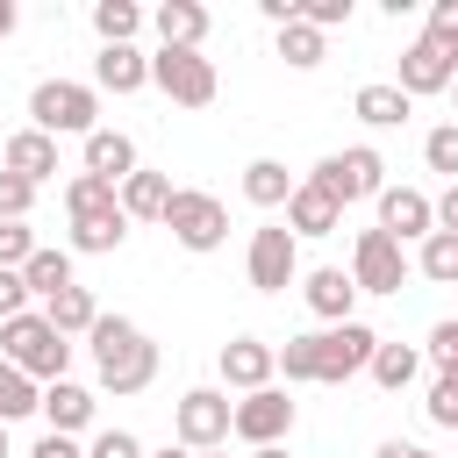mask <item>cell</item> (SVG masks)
<instances>
[{
    "mask_svg": "<svg viewBox=\"0 0 458 458\" xmlns=\"http://www.w3.org/2000/svg\"><path fill=\"white\" fill-rule=\"evenodd\" d=\"M86 344H93V372H100L107 394H143V386L157 379V344H150L129 315H100V322L86 329Z\"/></svg>",
    "mask_w": 458,
    "mask_h": 458,
    "instance_id": "obj_1",
    "label": "cell"
},
{
    "mask_svg": "<svg viewBox=\"0 0 458 458\" xmlns=\"http://www.w3.org/2000/svg\"><path fill=\"white\" fill-rule=\"evenodd\" d=\"M0 358L14 365V372H29V379H64V365H72V344L29 308V315H14V322H0Z\"/></svg>",
    "mask_w": 458,
    "mask_h": 458,
    "instance_id": "obj_2",
    "label": "cell"
},
{
    "mask_svg": "<svg viewBox=\"0 0 458 458\" xmlns=\"http://www.w3.org/2000/svg\"><path fill=\"white\" fill-rule=\"evenodd\" d=\"M93 114H100V93L79 86V79H43L29 93V122L57 143V136H93Z\"/></svg>",
    "mask_w": 458,
    "mask_h": 458,
    "instance_id": "obj_3",
    "label": "cell"
},
{
    "mask_svg": "<svg viewBox=\"0 0 458 458\" xmlns=\"http://www.w3.org/2000/svg\"><path fill=\"white\" fill-rule=\"evenodd\" d=\"M308 186H322L336 208H351V200H379L386 165H379V150H372V143H351V150H329V157L315 165V179H308Z\"/></svg>",
    "mask_w": 458,
    "mask_h": 458,
    "instance_id": "obj_4",
    "label": "cell"
},
{
    "mask_svg": "<svg viewBox=\"0 0 458 458\" xmlns=\"http://www.w3.org/2000/svg\"><path fill=\"white\" fill-rule=\"evenodd\" d=\"M165 229L186 243V250H222L229 236V208L215 193H193V186H172V208H165Z\"/></svg>",
    "mask_w": 458,
    "mask_h": 458,
    "instance_id": "obj_5",
    "label": "cell"
},
{
    "mask_svg": "<svg viewBox=\"0 0 458 458\" xmlns=\"http://www.w3.org/2000/svg\"><path fill=\"white\" fill-rule=\"evenodd\" d=\"M243 272H250V286H258V293H286V286H293V272H301L293 229H286V222H265V229H250Z\"/></svg>",
    "mask_w": 458,
    "mask_h": 458,
    "instance_id": "obj_6",
    "label": "cell"
},
{
    "mask_svg": "<svg viewBox=\"0 0 458 458\" xmlns=\"http://www.w3.org/2000/svg\"><path fill=\"white\" fill-rule=\"evenodd\" d=\"M401 279H408V250L386 229H358V243H351V286L358 293H401Z\"/></svg>",
    "mask_w": 458,
    "mask_h": 458,
    "instance_id": "obj_7",
    "label": "cell"
},
{
    "mask_svg": "<svg viewBox=\"0 0 458 458\" xmlns=\"http://www.w3.org/2000/svg\"><path fill=\"white\" fill-rule=\"evenodd\" d=\"M150 86L165 100H179V107H208L215 100V64L200 50H157L150 57Z\"/></svg>",
    "mask_w": 458,
    "mask_h": 458,
    "instance_id": "obj_8",
    "label": "cell"
},
{
    "mask_svg": "<svg viewBox=\"0 0 458 458\" xmlns=\"http://www.w3.org/2000/svg\"><path fill=\"white\" fill-rule=\"evenodd\" d=\"M372 351H379V336H372L365 322H336V329L315 336V379H322V386H344L351 372L372 365Z\"/></svg>",
    "mask_w": 458,
    "mask_h": 458,
    "instance_id": "obj_9",
    "label": "cell"
},
{
    "mask_svg": "<svg viewBox=\"0 0 458 458\" xmlns=\"http://www.w3.org/2000/svg\"><path fill=\"white\" fill-rule=\"evenodd\" d=\"M286 429H293V401H286L279 386H258V394H243V401L229 408V437H243L250 451L279 444Z\"/></svg>",
    "mask_w": 458,
    "mask_h": 458,
    "instance_id": "obj_10",
    "label": "cell"
},
{
    "mask_svg": "<svg viewBox=\"0 0 458 458\" xmlns=\"http://www.w3.org/2000/svg\"><path fill=\"white\" fill-rule=\"evenodd\" d=\"M229 394H215V386H193V394H179V415H172V429H179V444L186 451H215L222 437H229Z\"/></svg>",
    "mask_w": 458,
    "mask_h": 458,
    "instance_id": "obj_11",
    "label": "cell"
},
{
    "mask_svg": "<svg viewBox=\"0 0 458 458\" xmlns=\"http://www.w3.org/2000/svg\"><path fill=\"white\" fill-rule=\"evenodd\" d=\"M451 79H458V57H451L444 43H429V36H415V43L401 50V79H394V86H401L408 100H415V93H444Z\"/></svg>",
    "mask_w": 458,
    "mask_h": 458,
    "instance_id": "obj_12",
    "label": "cell"
},
{
    "mask_svg": "<svg viewBox=\"0 0 458 458\" xmlns=\"http://www.w3.org/2000/svg\"><path fill=\"white\" fill-rule=\"evenodd\" d=\"M429 222H437L429 193H415V186H379V229H386L394 243H408V236H429Z\"/></svg>",
    "mask_w": 458,
    "mask_h": 458,
    "instance_id": "obj_13",
    "label": "cell"
},
{
    "mask_svg": "<svg viewBox=\"0 0 458 458\" xmlns=\"http://www.w3.org/2000/svg\"><path fill=\"white\" fill-rule=\"evenodd\" d=\"M136 86H150V57H143L136 43H100V57H93V93H136Z\"/></svg>",
    "mask_w": 458,
    "mask_h": 458,
    "instance_id": "obj_14",
    "label": "cell"
},
{
    "mask_svg": "<svg viewBox=\"0 0 458 458\" xmlns=\"http://www.w3.org/2000/svg\"><path fill=\"white\" fill-rule=\"evenodd\" d=\"M272 372H279L272 344H258V336H229V344H222V379H229V386L258 394V386H272Z\"/></svg>",
    "mask_w": 458,
    "mask_h": 458,
    "instance_id": "obj_15",
    "label": "cell"
},
{
    "mask_svg": "<svg viewBox=\"0 0 458 458\" xmlns=\"http://www.w3.org/2000/svg\"><path fill=\"white\" fill-rule=\"evenodd\" d=\"M150 29H157V50H200L208 7H200V0H165V7L150 14Z\"/></svg>",
    "mask_w": 458,
    "mask_h": 458,
    "instance_id": "obj_16",
    "label": "cell"
},
{
    "mask_svg": "<svg viewBox=\"0 0 458 458\" xmlns=\"http://www.w3.org/2000/svg\"><path fill=\"white\" fill-rule=\"evenodd\" d=\"M0 172H14V179H29V186H36V179H50V172H57V143H50L43 129H21V136H7V143H0Z\"/></svg>",
    "mask_w": 458,
    "mask_h": 458,
    "instance_id": "obj_17",
    "label": "cell"
},
{
    "mask_svg": "<svg viewBox=\"0 0 458 458\" xmlns=\"http://www.w3.org/2000/svg\"><path fill=\"white\" fill-rule=\"evenodd\" d=\"M286 229H293V236H336V229H344V208H336L322 186H293V193H286Z\"/></svg>",
    "mask_w": 458,
    "mask_h": 458,
    "instance_id": "obj_18",
    "label": "cell"
},
{
    "mask_svg": "<svg viewBox=\"0 0 458 458\" xmlns=\"http://www.w3.org/2000/svg\"><path fill=\"white\" fill-rule=\"evenodd\" d=\"M301 293H308V308H315L329 329H336V322H351V301H358V286H351V272H344V265H315Z\"/></svg>",
    "mask_w": 458,
    "mask_h": 458,
    "instance_id": "obj_19",
    "label": "cell"
},
{
    "mask_svg": "<svg viewBox=\"0 0 458 458\" xmlns=\"http://www.w3.org/2000/svg\"><path fill=\"white\" fill-rule=\"evenodd\" d=\"M36 408H43V422H50L57 437H79V429H93V394H86V386H72V379H50Z\"/></svg>",
    "mask_w": 458,
    "mask_h": 458,
    "instance_id": "obj_20",
    "label": "cell"
},
{
    "mask_svg": "<svg viewBox=\"0 0 458 458\" xmlns=\"http://www.w3.org/2000/svg\"><path fill=\"white\" fill-rule=\"evenodd\" d=\"M86 172L107 179V186H122V179L136 172V143H129L122 129H93V136H86Z\"/></svg>",
    "mask_w": 458,
    "mask_h": 458,
    "instance_id": "obj_21",
    "label": "cell"
},
{
    "mask_svg": "<svg viewBox=\"0 0 458 458\" xmlns=\"http://www.w3.org/2000/svg\"><path fill=\"white\" fill-rule=\"evenodd\" d=\"M165 208H172V179L136 165V172L122 179V215H129V222H165Z\"/></svg>",
    "mask_w": 458,
    "mask_h": 458,
    "instance_id": "obj_22",
    "label": "cell"
},
{
    "mask_svg": "<svg viewBox=\"0 0 458 458\" xmlns=\"http://www.w3.org/2000/svg\"><path fill=\"white\" fill-rule=\"evenodd\" d=\"M286 193H293V172L279 157H250L243 165V200L250 208H286Z\"/></svg>",
    "mask_w": 458,
    "mask_h": 458,
    "instance_id": "obj_23",
    "label": "cell"
},
{
    "mask_svg": "<svg viewBox=\"0 0 458 458\" xmlns=\"http://www.w3.org/2000/svg\"><path fill=\"white\" fill-rule=\"evenodd\" d=\"M43 322H50L57 336H86V329L100 322V301H93L86 286H64V293H50V308H43Z\"/></svg>",
    "mask_w": 458,
    "mask_h": 458,
    "instance_id": "obj_24",
    "label": "cell"
},
{
    "mask_svg": "<svg viewBox=\"0 0 458 458\" xmlns=\"http://www.w3.org/2000/svg\"><path fill=\"white\" fill-rule=\"evenodd\" d=\"M358 122H372V129H401L408 122V93L401 86H386V79H372V86H358Z\"/></svg>",
    "mask_w": 458,
    "mask_h": 458,
    "instance_id": "obj_25",
    "label": "cell"
},
{
    "mask_svg": "<svg viewBox=\"0 0 458 458\" xmlns=\"http://www.w3.org/2000/svg\"><path fill=\"white\" fill-rule=\"evenodd\" d=\"M64 208H72V222H86V215H114V208H122V186H107V179L79 172V179L64 186Z\"/></svg>",
    "mask_w": 458,
    "mask_h": 458,
    "instance_id": "obj_26",
    "label": "cell"
},
{
    "mask_svg": "<svg viewBox=\"0 0 458 458\" xmlns=\"http://www.w3.org/2000/svg\"><path fill=\"white\" fill-rule=\"evenodd\" d=\"M21 279H29V293H43V301L64 293V286H72V250H43V243H36L29 265H21Z\"/></svg>",
    "mask_w": 458,
    "mask_h": 458,
    "instance_id": "obj_27",
    "label": "cell"
},
{
    "mask_svg": "<svg viewBox=\"0 0 458 458\" xmlns=\"http://www.w3.org/2000/svg\"><path fill=\"white\" fill-rule=\"evenodd\" d=\"M365 372H372V379H379L386 394H401V386H408V379L422 372V351H415V344H379Z\"/></svg>",
    "mask_w": 458,
    "mask_h": 458,
    "instance_id": "obj_28",
    "label": "cell"
},
{
    "mask_svg": "<svg viewBox=\"0 0 458 458\" xmlns=\"http://www.w3.org/2000/svg\"><path fill=\"white\" fill-rule=\"evenodd\" d=\"M122 236H129V215L114 208V215H86V222H72V250H122Z\"/></svg>",
    "mask_w": 458,
    "mask_h": 458,
    "instance_id": "obj_29",
    "label": "cell"
},
{
    "mask_svg": "<svg viewBox=\"0 0 458 458\" xmlns=\"http://www.w3.org/2000/svg\"><path fill=\"white\" fill-rule=\"evenodd\" d=\"M415 265H422V279H437V286H458V236L429 229V236H422V250H415Z\"/></svg>",
    "mask_w": 458,
    "mask_h": 458,
    "instance_id": "obj_30",
    "label": "cell"
},
{
    "mask_svg": "<svg viewBox=\"0 0 458 458\" xmlns=\"http://www.w3.org/2000/svg\"><path fill=\"white\" fill-rule=\"evenodd\" d=\"M36 401H43V386L0 358V422H21V415H36Z\"/></svg>",
    "mask_w": 458,
    "mask_h": 458,
    "instance_id": "obj_31",
    "label": "cell"
},
{
    "mask_svg": "<svg viewBox=\"0 0 458 458\" xmlns=\"http://www.w3.org/2000/svg\"><path fill=\"white\" fill-rule=\"evenodd\" d=\"M93 29H100V43H129L143 29V7L136 0H93Z\"/></svg>",
    "mask_w": 458,
    "mask_h": 458,
    "instance_id": "obj_32",
    "label": "cell"
},
{
    "mask_svg": "<svg viewBox=\"0 0 458 458\" xmlns=\"http://www.w3.org/2000/svg\"><path fill=\"white\" fill-rule=\"evenodd\" d=\"M279 57H286L293 72H315V64H322V29H308V21H286V29H279Z\"/></svg>",
    "mask_w": 458,
    "mask_h": 458,
    "instance_id": "obj_33",
    "label": "cell"
},
{
    "mask_svg": "<svg viewBox=\"0 0 458 458\" xmlns=\"http://www.w3.org/2000/svg\"><path fill=\"white\" fill-rule=\"evenodd\" d=\"M422 157H429V172H444V179L458 186V122L429 129V136H422Z\"/></svg>",
    "mask_w": 458,
    "mask_h": 458,
    "instance_id": "obj_34",
    "label": "cell"
},
{
    "mask_svg": "<svg viewBox=\"0 0 458 458\" xmlns=\"http://www.w3.org/2000/svg\"><path fill=\"white\" fill-rule=\"evenodd\" d=\"M272 358H279V372H286V379H315V336H286Z\"/></svg>",
    "mask_w": 458,
    "mask_h": 458,
    "instance_id": "obj_35",
    "label": "cell"
},
{
    "mask_svg": "<svg viewBox=\"0 0 458 458\" xmlns=\"http://www.w3.org/2000/svg\"><path fill=\"white\" fill-rule=\"evenodd\" d=\"M29 250H36V236H29L21 222H0V272H21Z\"/></svg>",
    "mask_w": 458,
    "mask_h": 458,
    "instance_id": "obj_36",
    "label": "cell"
},
{
    "mask_svg": "<svg viewBox=\"0 0 458 458\" xmlns=\"http://www.w3.org/2000/svg\"><path fill=\"white\" fill-rule=\"evenodd\" d=\"M29 200H36V186H29V179H14V172H0V222H21V215H29Z\"/></svg>",
    "mask_w": 458,
    "mask_h": 458,
    "instance_id": "obj_37",
    "label": "cell"
},
{
    "mask_svg": "<svg viewBox=\"0 0 458 458\" xmlns=\"http://www.w3.org/2000/svg\"><path fill=\"white\" fill-rule=\"evenodd\" d=\"M422 36H429V43H444V50L458 57V0H437V7H429V29H422Z\"/></svg>",
    "mask_w": 458,
    "mask_h": 458,
    "instance_id": "obj_38",
    "label": "cell"
},
{
    "mask_svg": "<svg viewBox=\"0 0 458 458\" xmlns=\"http://www.w3.org/2000/svg\"><path fill=\"white\" fill-rule=\"evenodd\" d=\"M429 358H437L444 379H458V322H437L429 329Z\"/></svg>",
    "mask_w": 458,
    "mask_h": 458,
    "instance_id": "obj_39",
    "label": "cell"
},
{
    "mask_svg": "<svg viewBox=\"0 0 458 458\" xmlns=\"http://www.w3.org/2000/svg\"><path fill=\"white\" fill-rule=\"evenodd\" d=\"M429 422L437 429H458V379H437L429 386Z\"/></svg>",
    "mask_w": 458,
    "mask_h": 458,
    "instance_id": "obj_40",
    "label": "cell"
},
{
    "mask_svg": "<svg viewBox=\"0 0 458 458\" xmlns=\"http://www.w3.org/2000/svg\"><path fill=\"white\" fill-rule=\"evenodd\" d=\"M86 458H143V444H136L129 429H100V437L86 444Z\"/></svg>",
    "mask_w": 458,
    "mask_h": 458,
    "instance_id": "obj_41",
    "label": "cell"
},
{
    "mask_svg": "<svg viewBox=\"0 0 458 458\" xmlns=\"http://www.w3.org/2000/svg\"><path fill=\"white\" fill-rule=\"evenodd\" d=\"M301 21L308 29H336V21H351V0H301Z\"/></svg>",
    "mask_w": 458,
    "mask_h": 458,
    "instance_id": "obj_42",
    "label": "cell"
},
{
    "mask_svg": "<svg viewBox=\"0 0 458 458\" xmlns=\"http://www.w3.org/2000/svg\"><path fill=\"white\" fill-rule=\"evenodd\" d=\"M14 315H29V279L0 272V322H14Z\"/></svg>",
    "mask_w": 458,
    "mask_h": 458,
    "instance_id": "obj_43",
    "label": "cell"
},
{
    "mask_svg": "<svg viewBox=\"0 0 458 458\" xmlns=\"http://www.w3.org/2000/svg\"><path fill=\"white\" fill-rule=\"evenodd\" d=\"M29 458H86V451H79V444H72V437H57V429H50V437H43V444H36V451H29Z\"/></svg>",
    "mask_w": 458,
    "mask_h": 458,
    "instance_id": "obj_44",
    "label": "cell"
},
{
    "mask_svg": "<svg viewBox=\"0 0 458 458\" xmlns=\"http://www.w3.org/2000/svg\"><path fill=\"white\" fill-rule=\"evenodd\" d=\"M437 208V222H444V236H458V186H444V200H429Z\"/></svg>",
    "mask_w": 458,
    "mask_h": 458,
    "instance_id": "obj_45",
    "label": "cell"
},
{
    "mask_svg": "<svg viewBox=\"0 0 458 458\" xmlns=\"http://www.w3.org/2000/svg\"><path fill=\"white\" fill-rule=\"evenodd\" d=\"M408 451H415V444H401V437H394V444H379L372 458H408Z\"/></svg>",
    "mask_w": 458,
    "mask_h": 458,
    "instance_id": "obj_46",
    "label": "cell"
},
{
    "mask_svg": "<svg viewBox=\"0 0 458 458\" xmlns=\"http://www.w3.org/2000/svg\"><path fill=\"white\" fill-rule=\"evenodd\" d=\"M14 21H21V14H14V0H0V36H14Z\"/></svg>",
    "mask_w": 458,
    "mask_h": 458,
    "instance_id": "obj_47",
    "label": "cell"
},
{
    "mask_svg": "<svg viewBox=\"0 0 458 458\" xmlns=\"http://www.w3.org/2000/svg\"><path fill=\"white\" fill-rule=\"evenodd\" d=\"M250 458H286V451H279V444H265V451H250Z\"/></svg>",
    "mask_w": 458,
    "mask_h": 458,
    "instance_id": "obj_48",
    "label": "cell"
},
{
    "mask_svg": "<svg viewBox=\"0 0 458 458\" xmlns=\"http://www.w3.org/2000/svg\"><path fill=\"white\" fill-rule=\"evenodd\" d=\"M0 458H7V422H0Z\"/></svg>",
    "mask_w": 458,
    "mask_h": 458,
    "instance_id": "obj_49",
    "label": "cell"
},
{
    "mask_svg": "<svg viewBox=\"0 0 458 458\" xmlns=\"http://www.w3.org/2000/svg\"><path fill=\"white\" fill-rule=\"evenodd\" d=\"M157 458H193V451H157Z\"/></svg>",
    "mask_w": 458,
    "mask_h": 458,
    "instance_id": "obj_50",
    "label": "cell"
},
{
    "mask_svg": "<svg viewBox=\"0 0 458 458\" xmlns=\"http://www.w3.org/2000/svg\"><path fill=\"white\" fill-rule=\"evenodd\" d=\"M408 458H437V451H408Z\"/></svg>",
    "mask_w": 458,
    "mask_h": 458,
    "instance_id": "obj_51",
    "label": "cell"
},
{
    "mask_svg": "<svg viewBox=\"0 0 458 458\" xmlns=\"http://www.w3.org/2000/svg\"><path fill=\"white\" fill-rule=\"evenodd\" d=\"M193 458H222V451H193Z\"/></svg>",
    "mask_w": 458,
    "mask_h": 458,
    "instance_id": "obj_52",
    "label": "cell"
},
{
    "mask_svg": "<svg viewBox=\"0 0 458 458\" xmlns=\"http://www.w3.org/2000/svg\"><path fill=\"white\" fill-rule=\"evenodd\" d=\"M451 86H458V79H451Z\"/></svg>",
    "mask_w": 458,
    "mask_h": 458,
    "instance_id": "obj_53",
    "label": "cell"
}]
</instances>
